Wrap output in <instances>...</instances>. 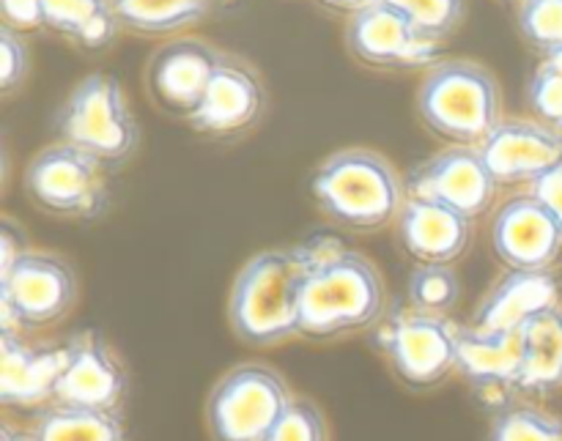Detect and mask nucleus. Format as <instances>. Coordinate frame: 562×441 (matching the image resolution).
<instances>
[{"mask_svg": "<svg viewBox=\"0 0 562 441\" xmlns=\"http://www.w3.org/2000/svg\"><path fill=\"white\" fill-rule=\"evenodd\" d=\"M209 3H214V0H209Z\"/></svg>", "mask_w": 562, "mask_h": 441, "instance_id": "nucleus-39", "label": "nucleus"}, {"mask_svg": "<svg viewBox=\"0 0 562 441\" xmlns=\"http://www.w3.org/2000/svg\"><path fill=\"white\" fill-rule=\"evenodd\" d=\"M33 441H126L119 411L49 404L33 420Z\"/></svg>", "mask_w": 562, "mask_h": 441, "instance_id": "nucleus-23", "label": "nucleus"}, {"mask_svg": "<svg viewBox=\"0 0 562 441\" xmlns=\"http://www.w3.org/2000/svg\"><path fill=\"white\" fill-rule=\"evenodd\" d=\"M66 365V346H33L22 335H0V404L47 409Z\"/></svg>", "mask_w": 562, "mask_h": 441, "instance_id": "nucleus-19", "label": "nucleus"}, {"mask_svg": "<svg viewBox=\"0 0 562 441\" xmlns=\"http://www.w3.org/2000/svg\"><path fill=\"white\" fill-rule=\"evenodd\" d=\"M77 302V274L64 256L27 250L9 272L0 274V335H25L53 327Z\"/></svg>", "mask_w": 562, "mask_h": 441, "instance_id": "nucleus-9", "label": "nucleus"}, {"mask_svg": "<svg viewBox=\"0 0 562 441\" xmlns=\"http://www.w3.org/2000/svg\"><path fill=\"white\" fill-rule=\"evenodd\" d=\"M417 115L450 146H481L503 121L497 77L475 60H439L423 77Z\"/></svg>", "mask_w": 562, "mask_h": 441, "instance_id": "nucleus-4", "label": "nucleus"}, {"mask_svg": "<svg viewBox=\"0 0 562 441\" xmlns=\"http://www.w3.org/2000/svg\"><path fill=\"white\" fill-rule=\"evenodd\" d=\"M267 441H329L327 420L313 400L294 398Z\"/></svg>", "mask_w": 562, "mask_h": 441, "instance_id": "nucleus-30", "label": "nucleus"}, {"mask_svg": "<svg viewBox=\"0 0 562 441\" xmlns=\"http://www.w3.org/2000/svg\"><path fill=\"white\" fill-rule=\"evenodd\" d=\"M521 393L549 395L562 387V307L541 313L521 329Z\"/></svg>", "mask_w": 562, "mask_h": 441, "instance_id": "nucleus-21", "label": "nucleus"}, {"mask_svg": "<svg viewBox=\"0 0 562 441\" xmlns=\"http://www.w3.org/2000/svg\"><path fill=\"white\" fill-rule=\"evenodd\" d=\"M261 108L263 86L256 69L236 55H223L201 108L187 121L206 137H234L256 124Z\"/></svg>", "mask_w": 562, "mask_h": 441, "instance_id": "nucleus-17", "label": "nucleus"}, {"mask_svg": "<svg viewBox=\"0 0 562 441\" xmlns=\"http://www.w3.org/2000/svg\"><path fill=\"white\" fill-rule=\"evenodd\" d=\"M346 44L351 55L376 69H431L439 64L442 42L423 33L406 14L384 0H373L351 14L346 27Z\"/></svg>", "mask_w": 562, "mask_h": 441, "instance_id": "nucleus-10", "label": "nucleus"}, {"mask_svg": "<svg viewBox=\"0 0 562 441\" xmlns=\"http://www.w3.org/2000/svg\"><path fill=\"white\" fill-rule=\"evenodd\" d=\"M27 250H33V247L27 245L22 225H16L11 217L0 219V274L9 272Z\"/></svg>", "mask_w": 562, "mask_h": 441, "instance_id": "nucleus-33", "label": "nucleus"}, {"mask_svg": "<svg viewBox=\"0 0 562 441\" xmlns=\"http://www.w3.org/2000/svg\"><path fill=\"white\" fill-rule=\"evenodd\" d=\"M459 332L448 316L398 307L379 321L376 346L412 389H431L459 371Z\"/></svg>", "mask_w": 562, "mask_h": 441, "instance_id": "nucleus-8", "label": "nucleus"}, {"mask_svg": "<svg viewBox=\"0 0 562 441\" xmlns=\"http://www.w3.org/2000/svg\"><path fill=\"white\" fill-rule=\"evenodd\" d=\"M318 212L351 234H373L398 219L406 201V181L387 157L371 148L329 154L307 181Z\"/></svg>", "mask_w": 562, "mask_h": 441, "instance_id": "nucleus-2", "label": "nucleus"}, {"mask_svg": "<svg viewBox=\"0 0 562 441\" xmlns=\"http://www.w3.org/2000/svg\"><path fill=\"white\" fill-rule=\"evenodd\" d=\"M291 400V387L274 368L236 365L209 393V433L214 441H267Z\"/></svg>", "mask_w": 562, "mask_h": 441, "instance_id": "nucleus-6", "label": "nucleus"}, {"mask_svg": "<svg viewBox=\"0 0 562 441\" xmlns=\"http://www.w3.org/2000/svg\"><path fill=\"white\" fill-rule=\"evenodd\" d=\"M406 195L428 197L475 223L497 201V179L477 146H450L406 176Z\"/></svg>", "mask_w": 562, "mask_h": 441, "instance_id": "nucleus-11", "label": "nucleus"}, {"mask_svg": "<svg viewBox=\"0 0 562 441\" xmlns=\"http://www.w3.org/2000/svg\"><path fill=\"white\" fill-rule=\"evenodd\" d=\"M527 104L541 124L562 126V69L552 60H543L527 86Z\"/></svg>", "mask_w": 562, "mask_h": 441, "instance_id": "nucleus-29", "label": "nucleus"}, {"mask_svg": "<svg viewBox=\"0 0 562 441\" xmlns=\"http://www.w3.org/2000/svg\"><path fill=\"white\" fill-rule=\"evenodd\" d=\"M558 132H560V135H562V126H560V129H558Z\"/></svg>", "mask_w": 562, "mask_h": 441, "instance_id": "nucleus-38", "label": "nucleus"}, {"mask_svg": "<svg viewBox=\"0 0 562 441\" xmlns=\"http://www.w3.org/2000/svg\"><path fill=\"white\" fill-rule=\"evenodd\" d=\"M31 71V53L22 38V33L11 27H0V91L11 93L16 86H22Z\"/></svg>", "mask_w": 562, "mask_h": 441, "instance_id": "nucleus-31", "label": "nucleus"}, {"mask_svg": "<svg viewBox=\"0 0 562 441\" xmlns=\"http://www.w3.org/2000/svg\"><path fill=\"white\" fill-rule=\"evenodd\" d=\"M477 151L499 186L530 190L562 165V135L536 118H503Z\"/></svg>", "mask_w": 562, "mask_h": 441, "instance_id": "nucleus-13", "label": "nucleus"}, {"mask_svg": "<svg viewBox=\"0 0 562 441\" xmlns=\"http://www.w3.org/2000/svg\"><path fill=\"white\" fill-rule=\"evenodd\" d=\"M530 192L549 208V214L558 219V225L562 228V165L554 168L549 176H543L538 184H532Z\"/></svg>", "mask_w": 562, "mask_h": 441, "instance_id": "nucleus-34", "label": "nucleus"}, {"mask_svg": "<svg viewBox=\"0 0 562 441\" xmlns=\"http://www.w3.org/2000/svg\"><path fill=\"white\" fill-rule=\"evenodd\" d=\"M0 441H33V433L11 426V422H3V428H0Z\"/></svg>", "mask_w": 562, "mask_h": 441, "instance_id": "nucleus-36", "label": "nucleus"}, {"mask_svg": "<svg viewBox=\"0 0 562 441\" xmlns=\"http://www.w3.org/2000/svg\"><path fill=\"white\" fill-rule=\"evenodd\" d=\"M525 351L521 332H486L477 327H461L459 332V373L472 393L488 409H508L521 393Z\"/></svg>", "mask_w": 562, "mask_h": 441, "instance_id": "nucleus-15", "label": "nucleus"}, {"mask_svg": "<svg viewBox=\"0 0 562 441\" xmlns=\"http://www.w3.org/2000/svg\"><path fill=\"white\" fill-rule=\"evenodd\" d=\"M560 305V280L554 272L508 269L483 294L472 327L486 332H521L541 313Z\"/></svg>", "mask_w": 562, "mask_h": 441, "instance_id": "nucleus-20", "label": "nucleus"}, {"mask_svg": "<svg viewBox=\"0 0 562 441\" xmlns=\"http://www.w3.org/2000/svg\"><path fill=\"white\" fill-rule=\"evenodd\" d=\"M121 27L143 36H168L184 31L209 14V0H113Z\"/></svg>", "mask_w": 562, "mask_h": 441, "instance_id": "nucleus-24", "label": "nucleus"}, {"mask_svg": "<svg viewBox=\"0 0 562 441\" xmlns=\"http://www.w3.org/2000/svg\"><path fill=\"white\" fill-rule=\"evenodd\" d=\"M126 389V368L102 335L86 329L66 343V365L55 387V404L119 411Z\"/></svg>", "mask_w": 562, "mask_h": 441, "instance_id": "nucleus-14", "label": "nucleus"}, {"mask_svg": "<svg viewBox=\"0 0 562 441\" xmlns=\"http://www.w3.org/2000/svg\"><path fill=\"white\" fill-rule=\"evenodd\" d=\"M300 250L305 261L302 338H349L382 321L387 289L371 258L335 236H316Z\"/></svg>", "mask_w": 562, "mask_h": 441, "instance_id": "nucleus-1", "label": "nucleus"}, {"mask_svg": "<svg viewBox=\"0 0 562 441\" xmlns=\"http://www.w3.org/2000/svg\"><path fill=\"white\" fill-rule=\"evenodd\" d=\"M547 60H552V64H558V66H560V69H562V49H560V53H554V55H552V58H547Z\"/></svg>", "mask_w": 562, "mask_h": 441, "instance_id": "nucleus-37", "label": "nucleus"}, {"mask_svg": "<svg viewBox=\"0 0 562 441\" xmlns=\"http://www.w3.org/2000/svg\"><path fill=\"white\" fill-rule=\"evenodd\" d=\"M223 55L203 38H176L151 55L146 69V86L154 102L173 115L190 118L201 108L214 71Z\"/></svg>", "mask_w": 562, "mask_h": 441, "instance_id": "nucleus-16", "label": "nucleus"}, {"mask_svg": "<svg viewBox=\"0 0 562 441\" xmlns=\"http://www.w3.org/2000/svg\"><path fill=\"white\" fill-rule=\"evenodd\" d=\"M401 250L417 263H448L453 267L472 245V219L428 197L406 195L395 219Z\"/></svg>", "mask_w": 562, "mask_h": 441, "instance_id": "nucleus-18", "label": "nucleus"}, {"mask_svg": "<svg viewBox=\"0 0 562 441\" xmlns=\"http://www.w3.org/2000/svg\"><path fill=\"white\" fill-rule=\"evenodd\" d=\"M519 20L521 38L530 44L543 60L552 58L562 49V0H519Z\"/></svg>", "mask_w": 562, "mask_h": 441, "instance_id": "nucleus-27", "label": "nucleus"}, {"mask_svg": "<svg viewBox=\"0 0 562 441\" xmlns=\"http://www.w3.org/2000/svg\"><path fill=\"white\" fill-rule=\"evenodd\" d=\"M55 132L60 143L91 154L108 168L130 159L140 143V126L124 88L104 71H93L71 88L55 115Z\"/></svg>", "mask_w": 562, "mask_h": 441, "instance_id": "nucleus-5", "label": "nucleus"}, {"mask_svg": "<svg viewBox=\"0 0 562 441\" xmlns=\"http://www.w3.org/2000/svg\"><path fill=\"white\" fill-rule=\"evenodd\" d=\"M324 5H329V9L335 11H346V14H357V11H362L366 5H371L373 0H322Z\"/></svg>", "mask_w": 562, "mask_h": 441, "instance_id": "nucleus-35", "label": "nucleus"}, {"mask_svg": "<svg viewBox=\"0 0 562 441\" xmlns=\"http://www.w3.org/2000/svg\"><path fill=\"white\" fill-rule=\"evenodd\" d=\"M44 22L86 49L108 47L121 27L113 0H44Z\"/></svg>", "mask_w": 562, "mask_h": 441, "instance_id": "nucleus-22", "label": "nucleus"}, {"mask_svg": "<svg viewBox=\"0 0 562 441\" xmlns=\"http://www.w3.org/2000/svg\"><path fill=\"white\" fill-rule=\"evenodd\" d=\"M409 16L423 33L445 42L467 14V0H384Z\"/></svg>", "mask_w": 562, "mask_h": 441, "instance_id": "nucleus-28", "label": "nucleus"}, {"mask_svg": "<svg viewBox=\"0 0 562 441\" xmlns=\"http://www.w3.org/2000/svg\"><path fill=\"white\" fill-rule=\"evenodd\" d=\"M406 296H409V307H415V310L448 316L459 305L461 278L448 263L415 267V272L409 274V285H406Z\"/></svg>", "mask_w": 562, "mask_h": 441, "instance_id": "nucleus-25", "label": "nucleus"}, {"mask_svg": "<svg viewBox=\"0 0 562 441\" xmlns=\"http://www.w3.org/2000/svg\"><path fill=\"white\" fill-rule=\"evenodd\" d=\"M492 250L505 269L549 272L562 256V228L532 195H514L492 219Z\"/></svg>", "mask_w": 562, "mask_h": 441, "instance_id": "nucleus-12", "label": "nucleus"}, {"mask_svg": "<svg viewBox=\"0 0 562 441\" xmlns=\"http://www.w3.org/2000/svg\"><path fill=\"white\" fill-rule=\"evenodd\" d=\"M3 25L16 33H31L47 27L44 22V0H0Z\"/></svg>", "mask_w": 562, "mask_h": 441, "instance_id": "nucleus-32", "label": "nucleus"}, {"mask_svg": "<svg viewBox=\"0 0 562 441\" xmlns=\"http://www.w3.org/2000/svg\"><path fill=\"white\" fill-rule=\"evenodd\" d=\"M488 441H562V420L538 406L514 404L497 411Z\"/></svg>", "mask_w": 562, "mask_h": 441, "instance_id": "nucleus-26", "label": "nucleus"}, {"mask_svg": "<svg viewBox=\"0 0 562 441\" xmlns=\"http://www.w3.org/2000/svg\"><path fill=\"white\" fill-rule=\"evenodd\" d=\"M302 278L300 247H269L247 258L228 296V321L236 338L267 349L302 335Z\"/></svg>", "mask_w": 562, "mask_h": 441, "instance_id": "nucleus-3", "label": "nucleus"}, {"mask_svg": "<svg viewBox=\"0 0 562 441\" xmlns=\"http://www.w3.org/2000/svg\"><path fill=\"white\" fill-rule=\"evenodd\" d=\"M25 192L44 214L91 223L110 208L108 165L58 140L27 162Z\"/></svg>", "mask_w": 562, "mask_h": 441, "instance_id": "nucleus-7", "label": "nucleus"}]
</instances>
